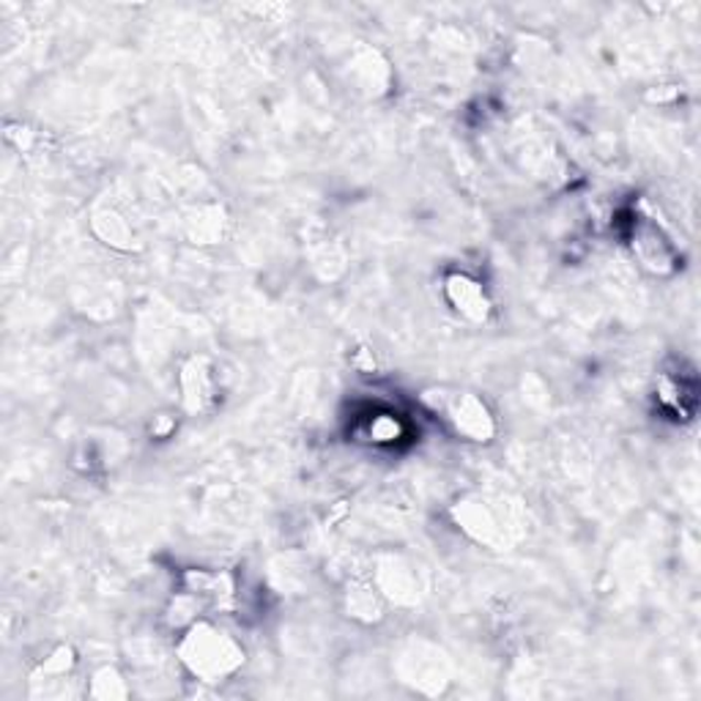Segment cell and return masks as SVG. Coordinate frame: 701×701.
<instances>
[{"mask_svg": "<svg viewBox=\"0 0 701 701\" xmlns=\"http://www.w3.org/2000/svg\"><path fill=\"white\" fill-rule=\"evenodd\" d=\"M179 658L192 677L220 682L242 669L244 649L231 633L211 623H192L179 644Z\"/></svg>", "mask_w": 701, "mask_h": 701, "instance_id": "cell-1", "label": "cell"}, {"mask_svg": "<svg viewBox=\"0 0 701 701\" xmlns=\"http://www.w3.org/2000/svg\"><path fill=\"white\" fill-rule=\"evenodd\" d=\"M442 412L447 414L449 425L466 436L469 442H491L496 433V422L486 403L471 392H455L442 403Z\"/></svg>", "mask_w": 701, "mask_h": 701, "instance_id": "cell-2", "label": "cell"}, {"mask_svg": "<svg viewBox=\"0 0 701 701\" xmlns=\"http://www.w3.org/2000/svg\"><path fill=\"white\" fill-rule=\"evenodd\" d=\"M455 518L460 527L475 540L486 545H504L507 543V518L496 512V507L486 499H466L464 504L455 507Z\"/></svg>", "mask_w": 701, "mask_h": 701, "instance_id": "cell-3", "label": "cell"}, {"mask_svg": "<svg viewBox=\"0 0 701 701\" xmlns=\"http://www.w3.org/2000/svg\"><path fill=\"white\" fill-rule=\"evenodd\" d=\"M179 384H181V397H184L187 412L198 414L211 408V403H214L216 397V381H214V373H211L209 359L192 357L190 362L181 368Z\"/></svg>", "mask_w": 701, "mask_h": 701, "instance_id": "cell-4", "label": "cell"}, {"mask_svg": "<svg viewBox=\"0 0 701 701\" xmlns=\"http://www.w3.org/2000/svg\"><path fill=\"white\" fill-rule=\"evenodd\" d=\"M444 294L447 301L469 321H486L488 312H491V301H488L486 290L477 280H471L469 275H449L444 280Z\"/></svg>", "mask_w": 701, "mask_h": 701, "instance_id": "cell-5", "label": "cell"}, {"mask_svg": "<svg viewBox=\"0 0 701 701\" xmlns=\"http://www.w3.org/2000/svg\"><path fill=\"white\" fill-rule=\"evenodd\" d=\"M633 249H636V255L641 258V264L647 266V269L658 272V275L669 272L671 264H675V255H671L666 236L660 233L658 225H652V222L647 220L636 222V227H633Z\"/></svg>", "mask_w": 701, "mask_h": 701, "instance_id": "cell-6", "label": "cell"}, {"mask_svg": "<svg viewBox=\"0 0 701 701\" xmlns=\"http://www.w3.org/2000/svg\"><path fill=\"white\" fill-rule=\"evenodd\" d=\"M94 227L107 244L113 247H129V242L135 238L132 225L124 220V214H118L116 209H99L94 214Z\"/></svg>", "mask_w": 701, "mask_h": 701, "instance_id": "cell-7", "label": "cell"}, {"mask_svg": "<svg viewBox=\"0 0 701 701\" xmlns=\"http://www.w3.org/2000/svg\"><path fill=\"white\" fill-rule=\"evenodd\" d=\"M351 614L353 617H362L368 623L381 617V601H379V592L370 590V586H357L351 592Z\"/></svg>", "mask_w": 701, "mask_h": 701, "instance_id": "cell-8", "label": "cell"}, {"mask_svg": "<svg viewBox=\"0 0 701 701\" xmlns=\"http://www.w3.org/2000/svg\"><path fill=\"white\" fill-rule=\"evenodd\" d=\"M401 422H397L395 417H390V414H379L373 422H370V438L379 444H390L395 442L397 436H401Z\"/></svg>", "mask_w": 701, "mask_h": 701, "instance_id": "cell-9", "label": "cell"}, {"mask_svg": "<svg viewBox=\"0 0 701 701\" xmlns=\"http://www.w3.org/2000/svg\"><path fill=\"white\" fill-rule=\"evenodd\" d=\"M110 671L113 669L96 671L94 688H91V693H94V697L116 699V697H124V693H127V688H124V680H118V675L113 677V682H107V680H110Z\"/></svg>", "mask_w": 701, "mask_h": 701, "instance_id": "cell-10", "label": "cell"}]
</instances>
